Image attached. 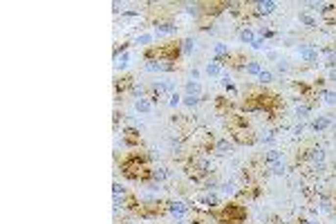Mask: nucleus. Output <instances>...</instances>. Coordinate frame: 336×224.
Listing matches in <instances>:
<instances>
[{
	"mask_svg": "<svg viewBox=\"0 0 336 224\" xmlns=\"http://www.w3.org/2000/svg\"><path fill=\"white\" fill-rule=\"evenodd\" d=\"M327 157L325 148L318 144H307L303 150H298V155H296V161L298 164H323Z\"/></svg>",
	"mask_w": 336,
	"mask_h": 224,
	"instance_id": "f257e3e1",
	"label": "nucleus"
},
{
	"mask_svg": "<svg viewBox=\"0 0 336 224\" xmlns=\"http://www.w3.org/2000/svg\"><path fill=\"white\" fill-rule=\"evenodd\" d=\"M191 211H193V206L189 202H184V200H168L166 202V213L170 218H175V222L186 220L191 215Z\"/></svg>",
	"mask_w": 336,
	"mask_h": 224,
	"instance_id": "f03ea898",
	"label": "nucleus"
},
{
	"mask_svg": "<svg viewBox=\"0 0 336 224\" xmlns=\"http://www.w3.org/2000/svg\"><path fill=\"white\" fill-rule=\"evenodd\" d=\"M157 56L159 61H168V63H177L182 54V41H173V43H166V45H159L157 47Z\"/></svg>",
	"mask_w": 336,
	"mask_h": 224,
	"instance_id": "7ed1b4c3",
	"label": "nucleus"
},
{
	"mask_svg": "<svg viewBox=\"0 0 336 224\" xmlns=\"http://www.w3.org/2000/svg\"><path fill=\"white\" fill-rule=\"evenodd\" d=\"M316 208H318L320 213L325 215H334L336 213V200H334V191H318L314 200Z\"/></svg>",
	"mask_w": 336,
	"mask_h": 224,
	"instance_id": "20e7f679",
	"label": "nucleus"
},
{
	"mask_svg": "<svg viewBox=\"0 0 336 224\" xmlns=\"http://www.w3.org/2000/svg\"><path fill=\"white\" fill-rule=\"evenodd\" d=\"M152 27H155V38H162V36H173V34H177V22L173 21L170 16H164L159 18V21L152 22Z\"/></svg>",
	"mask_w": 336,
	"mask_h": 224,
	"instance_id": "39448f33",
	"label": "nucleus"
},
{
	"mask_svg": "<svg viewBox=\"0 0 336 224\" xmlns=\"http://www.w3.org/2000/svg\"><path fill=\"white\" fill-rule=\"evenodd\" d=\"M276 9H278V5H276L273 0H258V2H251V14H253L256 21L276 14Z\"/></svg>",
	"mask_w": 336,
	"mask_h": 224,
	"instance_id": "423d86ee",
	"label": "nucleus"
},
{
	"mask_svg": "<svg viewBox=\"0 0 336 224\" xmlns=\"http://www.w3.org/2000/svg\"><path fill=\"white\" fill-rule=\"evenodd\" d=\"M231 133L233 144L238 146H256L258 144V134L251 128H238V130H229Z\"/></svg>",
	"mask_w": 336,
	"mask_h": 224,
	"instance_id": "0eeeda50",
	"label": "nucleus"
},
{
	"mask_svg": "<svg viewBox=\"0 0 336 224\" xmlns=\"http://www.w3.org/2000/svg\"><path fill=\"white\" fill-rule=\"evenodd\" d=\"M177 63H168V61H148L144 63V69L146 72H152V74H173Z\"/></svg>",
	"mask_w": 336,
	"mask_h": 224,
	"instance_id": "6e6552de",
	"label": "nucleus"
},
{
	"mask_svg": "<svg viewBox=\"0 0 336 224\" xmlns=\"http://www.w3.org/2000/svg\"><path fill=\"white\" fill-rule=\"evenodd\" d=\"M236 144H233V139H226V137H216L213 141V150H211V155H217V157H226L229 153H233Z\"/></svg>",
	"mask_w": 336,
	"mask_h": 224,
	"instance_id": "1a4fd4ad",
	"label": "nucleus"
},
{
	"mask_svg": "<svg viewBox=\"0 0 336 224\" xmlns=\"http://www.w3.org/2000/svg\"><path fill=\"white\" fill-rule=\"evenodd\" d=\"M137 83V79L132 74H123V76H119V79L115 81V96L117 99H121L123 94H128L130 92V88Z\"/></svg>",
	"mask_w": 336,
	"mask_h": 224,
	"instance_id": "9d476101",
	"label": "nucleus"
},
{
	"mask_svg": "<svg viewBox=\"0 0 336 224\" xmlns=\"http://www.w3.org/2000/svg\"><path fill=\"white\" fill-rule=\"evenodd\" d=\"M197 202H200L204 208H209V211H216V208L222 206V200H220V193H217V191H211V193L204 191Z\"/></svg>",
	"mask_w": 336,
	"mask_h": 224,
	"instance_id": "9b49d317",
	"label": "nucleus"
},
{
	"mask_svg": "<svg viewBox=\"0 0 336 224\" xmlns=\"http://www.w3.org/2000/svg\"><path fill=\"white\" fill-rule=\"evenodd\" d=\"M298 56L305 61V63L314 65L316 61H318V49L310 43H303V45H298Z\"/></svg>",
	"mask_w": 336,
	"mask_h": 224,
	"instance_id": "f8f14e48",
	"label": "nucleus"
},
{
	"mask_svg": "<svg viewBox=\"0 0 336 224\" xmlns=\"http://www.w3.org/2000/svg\"><path fill=\"white\" fill-rule=\"evenodd\" d=\"M170 177H173V173H170V168H166V166H152V168H150V179L152 181L168 184V181H170Z\"/></svg>",
	"mask_w": 336,
	"mask_h": 224,
	"instance_id": "ddd939ff",
	"label": "nucleus"
},
{
	"mask_svg": "<svg viewBox=\"0 0 336 224\" xmlns=\"http://www.w3.org/2000/svg\"><path fill=\"white\" fill-rule=\"evenodd\" d=\"M242 186H238V181L236 179H224L220 181V188H217V193H222L224 198H236L238 193H240Z\"/></svg>",
	"mask_w": 336,
	"mask_h": 224,
	"instance_id": "4468645a",
	"label": "nucleus"
},
{
	"mask_svg": "<svg viewBox=\"0 0 336 224\" xmlns=\"http://www.w3.org/2000/svg\"><path fill=\"white\" fill-rule=\"evenodd\" d=\"M224 65H229V69H236V72H244V65H247V59H244V54L240 52H233L229 59L224 61Z\"/></svg>",
	"mask_w": 336,
	"mask_h": 224,
	"instance_id": "2eb2a0df",
	"label": "nucleus"
},
{
	"mask_svg": "<svg viewBox=\"0 0 336 224\" xmlns=\"http://www.w3.org/2000/svg\"><path fill=\"white\" fill-rule=\"evenodd\" d=\"M121 139L126 141V146H139V144H142V134H139V128H132V126L123 128V134H121Z\"/></svg>",
	"mask_w": 336,
	"mask_h": 224,
	"instance_id": "dca6fc26",
	"label": "nucleus"
},
{
	"mask_svg": "<svg viewBox=\"0 0 336 224\" xmlns=\"http://www.w3.org/2000/svg\"><path fill=\"white\" fill-rule=\"evenodd\" d=\"M260 157H263L264 166H271V164H278V161H285L283 150H278V148H269L267 153H263Z\"/></svg>",
	"mask_w": 336,
	"mask_h": 224,
	"instance_id": "f3484780",
	"label": "nucleus"
},
{
	"mask_svg": "<svg viewBox=\"0 0 336 224\" xmlns=\"http://www.w3.org/2000/svg\"><path fill=\"white\" fill-rule=\"evenodd\" d=\"M256 38H258V32L253 29V27H240V32H238V41H240L242 45H251Z\"/></svg>",
	"mask_w": 336,
	"mask_h": 224,
	"instance_id": "a211bd4d",
	"label": "nucleus"
},
{
	"mask_svg": "<svg viewBox=\"0 0 336 224\" xmlns=\"http://www.w3.org/2000/svg\"><path fill=\"white\" fill-rule=\"evenodd\" d=\"M231 54H233L231 47H229L226 43H216V45H213V59L220 61V63H224V61L229 59Z\"/></svg>",
	"mask_w": 336,
	"mask_h": 224,
	"instance_id": "6ab92c4d",
	"label": "nucleus"
},
{
	"mask_svg": "<svg viewBox=\"0 0 336 224\" xmlns=\"http://www.w3.org/2000/svg\"><path fill=\"white\" fill-rule=\"evenodd\" d=\"M152 43H155V34H148V32H142V34H137L135 38H132V45H137V47H152Z\"/></svg>",
	"mask_w": 336,
	"mask_h": 224,
	"instance_id": "aec40b11",
	"label": "nucleus"
},
{
	"mask_svg": "<svg viewBox=\"0 0 336 224\" xmlns=\"http://www.w3.org/2000/svg\"><path fill=\"white\" fill-rule=\"evenodd\" d=\"M216 110L220 112V114H224V117L233 114V103H231V99H226V96H216Z\"/></svg>",
	"mask_w": 336,
	"mask_h": 224,
	"instance_id": "412c9836",
	"label": "nucleus"
},
{
	"mask_svg": "<svg viewBox=\"0 0 336 224\" xmlns=\"http://www.w3.org/2000/svg\"><path fill=\"white\" fill-rule=\"evenodd\" d=\"M276 139H278V130H267V133H258V144L273 148L276 146Z\"/></svg>",
	"mask_w": 336,
	"mask_h": 224,
	"instance_id": "4be33fe9",
	"label": "nucleus"
},
{
	"mask_svg": "<svg viewBox=\"0 0 336 224\" xmlns=\"http://www.w3.org/2000/svg\"><path fill=\"white\" fill-rule=\"evenodd\" d=\"M332 126V119L330 117H316L314 121L310 123V128L314 130V133H323V130H327Z\"/></svg>",
	"mask_w": 336,
	"mask_h": 224,
	"instance_id": "5701e85b",
	"label": "nucleus"
},
{
	"mask_svg": "<svg viewBox=\"0 0 336 224\" xmlns=\"http://www.w3.org/2000/svg\"><path fill=\"white\" fill-rule=\"evenodd\" d=\"M128 94H130L135 101H137V99H146V96H148V86H146V83H139V81H137L135 86L130 88V92H128Z\"/></svg>",
	"mask_w": 336,
	"mask_h": 224,
	"instance_id": "b1692460",
	"label": "nucleus"
},
{
	"mask_svg": "<svg viewBox=\"0 0 336 224\" xmlns=\"http://www.w3.org/2000/svg\"><path fill=\"white\" fill-rule=\"evenodd\" d=\"M222 67H224V63H220V61H209V63H206V67H204V72L209 76H222L224 74V72H222Z\"/></svg>",
	"mask_w": 336,
	"mask_h": 224,
	"instance_id": "393cba45",
	"label": "nucleus"
},
{
	"mask_svg": "<svg viewBox=\"0 0 336 224\" xmlns=\"http://www.w3.org/2000/svg\"><path fill=\"white\" fill-rule=\"evenodd\" d=\"M263 63H260V61H247V65H244V74L247 76H260V72H263Z\"/></svg>",
	"mask_w": 336,
	"mask_h": 224,
	"instance_id": "a878e982",
	"label": "nucleus"
},
{
	"mask_svg": "<svg viewBox=\"0 0 336 224\" xmlns=\"http://www.w3.org/2000/svg\"><path fill=\"white\" fill-rule=\"evenodd\" d=\"M312 110H314V108L310 106V103H305V101H300L298 106H296V110H294V114H296V119H298V121H303V119H307L312 114Z\"/></svg>",
	"mask_w": 336,
	"mask_h": 224,
	"instance_id": "bb28decb",
	"label": "nucleus"
},
{
	"mask_svg": "<svg viewBox=\"0 0 336 224\" xmlns=\"http://www.w3.org/2000/svg\"><path fill=\"white\" fill-rule=\"evenodd\" d=\"M152 106H155V103L150 101V99H137L135 101V110L139 112V114H148V112H152Z\"/></svg>",
	"mask_w": 336,
	"mask_h": 224,
	"instance_id": "cd10ccee",
	"label": "nucleus"
},
{
	"mask_svg": "<svg viewBox=\"0 0 336 224\" xmlns=\"http://www.w3.org/2000/svg\"><path fill=\"white\" fill-rule=\"evenodd\" d=\"M200 103H202V96H197V94H184L182 96V106L189 108V110H195Z\"/></svg>",
	"mask_w": 336,
	"mask_h": 224,
	"instance_id": "c85d7f7f",
	"label": "nucleus"
},
{
	"mask_svg": "<svg viewBox=\"0 0 336 224\" xmlns=\"http://www.w3.org/2000/svg\"><path fill=\"white\" fill-rule=\"evenodd\" d=\"M320 54H325V56H327L325 67L334 69L336 67V47H323V49H320Z\"/></svg>",
	"mask_w": 336,
	"mask_h": 224,
	"instance_id": "c756f323",
	"label": "nucleus"
},
{
	"mask_svg": "<svg viewBox=\"0 0 336 224\" xmlns=\"http://www.w3.org/2000/svg\"><path fill=\"white\" fill-rule=\"evenodd\" d=\"M184 94H197L202 96V86H200V81H186L184 83Z\"/></svg>",
	"mask_w": 336,
	"mask_h": 224,
	"instance_id": "7c9ffc66",
	"label": "nucleus"
},
{
	"mask_svg": "<svg viewBox=\"0 0 336 224\" xmlns=\"http://www.w3.org/2000/svg\"><path fill=\"white\" fill-rule=\"evenodd\" d=\"M128 63H130V52L119 54V56L115 59V69H117V72H121V69L128 67Z\"/></svg>",
	"mask_w": 336,
	"mask_h": 224,
	"instance_id": "2f4dec72",
	"label": "nucleus"
},
{
	"mask_svg": "<svg viewBox=\"0 0 336 224\" xmlns=\"http://www.w3.org/2000/svg\"><path fill=\"white\" fill-rule=\"evenodd\" d=\"M267 168H269V175H276V177L287 175V164H285V161H278V164H271V166H267Z\"/></svg>",
	"mask_w": 336,
	"mask_h": 224,
	"instance_id": "473e14b6",
	"label": "nucleus"
},
{
	"mask_svg": "<svg viewBox=\"0 0 336 224\" xmlns=\"http://www.w3.org/2000/svg\"><path fill=\"white\" fill-rule=\"evenodd\" d=\"M258 36L264 38V41H278L280 34L273 32V29H269V27H260V29H258Z\"/></svg>",
	"mask_w": 336,
	"mask_h": 224,
	"instance_id": "72a5a7b5",
	"label": "nucleus"
},
{
	"mask_svg": "<svg viewBox=\"0 0 336 224\" xmlns=\"http://www.w3.org/2000/svg\"><path fill=\"white\" fill-rule=\"evenodd\" d=\"M195 52V38L189 36V38H182V54L184 56H191Z\"/></svg>",
	"mask_w": 336,
	"mask_h": 224,
	"instance_id": "f704fd0d",
	"label": "nucleus"
},
{
	"mask_svg": "<svg viewBox=\"0 0 336 224\" xmlns=\"http://www.w3.org/2000/svg\"><path fill=\"white\" fill-rule=\"evenodd\" d=\"M273 79H276V76H273L271 69H263V72H260V76H258V83H260L263 88H267L269 83H273Z\"/></svg>",
	"mask_w": 336,
	"mask_h": 224,
	"instance_id": "c9c22d12",
	"label": "nucleus"
},
{
	"mask_svg": "<svg viewBox=\"0 0 336 224\" xmlns=\"http://www.w3.org/2000/svg\"><path fill=\"white\" fill-rule=\"evenodd\" d=\"M128 195H130V193L126 191V186H121L119 181H115V184H112V198H121V200H126Z\"/></svg>",
	"mask_w": 336,
	"mask_h": 224,
	"instance_id": "e433bc0d",
	"label": "nucleus"
},
{
	"mask_svg": "<svg viewBox=\"0 0 336 224\" xmlns=\"http://www.w3.org/2000/svg\"><path fill=\"white\" fill-rule=\"evenodd\" d=\"M298 21L303 22L305 27H310V29H314V27H316V18H312L307 11H300V14H298Z\"/></svg>",
	"mask_w": 336,
	"mask_h": 224,
	"instance_id": "4c0bfd02",
	"label": "nucleus"
},
{
	"mask_svg": "<svg viewBox=\"0 0 336 224\" xmlns=\"http://www.w3.org/2000/svg\"><path fill=\"white\" fill-rule=\"evenodd\" d=\"M320 99H323V103H327V106H336V92L327 90V88L320 92Z\"/></svg>",
	"mask_w": 336,
	"mask_h": 224,
	"instance_id": "58836bf2",
	"label": "nucleus"
},
{
	"mask_svg": "<svg viewBox=\"0 0 336 224\" xmlns=\"http://www.w3.org/2000/svg\"><path fill=\"white\" fill-rule=\"evenodd\" d=\"M168 106L173 108V110H175L177 106H182V94H177V92H175V94L168 96Z\"/></svg>",
	"mask_w": 336,
	"mask_h": 224,
	"instance_id": "ea45409f",
	"label": "nucleus"
},
{
	"mask_svg": "<svg viewBox=\"0 0 336 224\" xmlns=\"http://www.w3.org/2000/svg\"><path fill=\"white\" fill-rule=\"evenodd\" d=\"M276 67H278V72H280V74H289V69H291V65H289V61L280 59L278 63H276Z\"/></svg>",
	"mask_w": 336,
	"mask_h": 224,
	"instance_id": "a19ab883",
	"label": "nucleus"
},
{
	"mask_svg": "<svg viewBox=\"0 0 336 224\" xmlns=\"http://www.w3.org/2000/svg\"><path fill=\"white\" fill-rule=\"evenodd\" d=\"M305 130H307V126H305L303 121H298V123L294 126V137H296V139H300V137L305 134Z\"/></svg>",
	"mask_w": 336,
	"mask_h": 224,
	"instance_id": "79ce46f5",
	"label": "nucleus"
},
{
	"mask_svg": "<svg viewBox=\"0 0 336 224\" xmlns=\"http://www.w3.org/2000/svg\"><path fill=\"white\" fill-rule=\"evenodd\" d=\"M251 47H253V49H264V47H267V41H264V38H260V36H258L256 41H253V43H251Z\"/></svg>",
	"mask_w": 336,
	"mask_h": 224,
	"instance_id": "37998d69",
	"label": "nucleus"
},
{
	"mask_svg": "<svg viewBox=\"0 0 336 224\" xmlns=\"http://www.w3.org/2000/svg\"><path fill=\"white\" fill-rule=\"evenodd\" d=\"M121 18H139V11H121Z\"/></svg>",
	"mask_w": 336,
	"mask_h": 224,
	"instance_id": "c03bdc74",
	"label": "nucleus"
},
{
	"mask_svg": "<svg viewBox=\"0 0 336 224\" xmlns=\"http://www.w3.org/2000/svg\"><path fill=\"white\" fill-rule=\"evenodd\" d=\"M191 79H193V81H197V79H200V69H191Z\"/></svg>",
	"mask_w": 336,
	"mask_h": 224,
	"instance_id": "a18cd8bd",
	"label": "nucleus"
},
{
	"mask_svg": "<svg viewBox=\"0 0 336 224\" xmlns=\"http://www.w3.org/2000/svg\"><path fill=\"white\" fill-rule=\"evenodd\" d=\"M296 224H318V222H314V220H307V218H300Z\"/></svg>",
	"mask_w": 336,
	"mask_h": 224,
	"instance_id": "49530a36",
	"label": "nucleus"
},
{
	"mask_svg": "<svg viewBox=\"0 0 336 224\" xmlns=\"http://www.w3.org/2000/svg\"><path fill=\"white\" fill-rule=\"evenodd\" d=\"M267 59H269V61H280V59H278V52H269V54H267Z\"/></svg>",
	"mask_w": 336,
	"mask_h": 224,
	"instance_id": "de8ad7c7",
	"label": "nucleus"
},
{
	"mask_svg": "<svg viewBox=\"0 0 336 224\" xmlns=\"http://www.w3.org/2000/svg\"><path fill=\"white\" fill-rule=\"evenodd\" d=\"M327 81H336V67L330 69V76H327Z\"/></svg>",
	"mask_w": 336,
	"mask_h": 224,
	"instance_id": "09e8293b",
	"label": "nucleus"
}]
</instances>
